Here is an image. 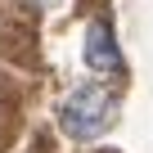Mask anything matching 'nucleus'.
Wrapping results in <instances>:
<instances>
[{
	"instance_id": "obj_3",
	"label": "nucleus",
	"mask_w": 153,
	"mask_h": 153,
	"mask_svg": "<svg viewBox=\"0 0 153 153\" xmlns=\"http://www.w3.org/2000/svg\"><path fill=\"white\" fill-rule=\"evenodd\" d=\"M32 5H36V9H54V5H59V0H32Z\"/></svg>"
},
{
	"instance_id": "obj_2",
	"label": "nucleus",
	"mask_w": 153,
	"mask_h": 153,
	"mask_svg": "<svg viewBox=\"0 0 153 153\" xmlns=\"http://www.w3.org/2000/svg\"><path fill=\"white\" fill-rule=\"evenodd\" d=\"M86 63H90L95 76H104V81H117V76L126 72V59H122V50L113 41V27L104 18H95L90 32H86Z\"/></svg>"
},
{
	"instance_id": "obj_1",
	"label": "nucleus",
	"mask_w": 153,
	"mask_h": 153,
	"mask_svg": "<svg viewBox=\"0 0 153 153\" xmlns=\"http://www.w3.org/2000/svg\"><path fill=\"white\" fill-rule=\"evenodd\" d=\"M117 113V95L104 86H81L76 95H68V104L59 108V126L72 140H95Z\"/></svg>"
}]
</instances>
